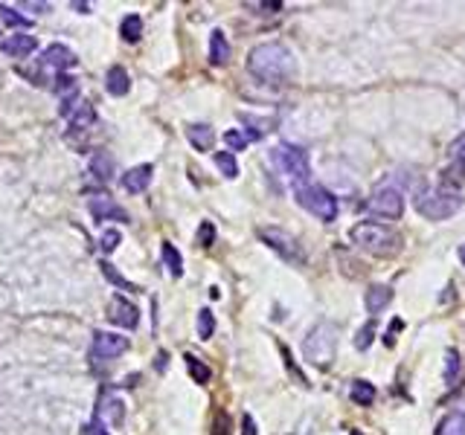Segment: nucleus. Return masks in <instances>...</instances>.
<instances>
[{"instance_id": "nucleus-1", "label": "nucleus", "mask_w": 465, "mask_h": 435, "mask_svg": "<svg viewBox=\"0 0 465 435\" xmlns=\"http://www.w3.org/2000/svg\"><path fill=\"white\" fill-rule=\"evenodd\" d=\"M247 70H250V76H256L265 84H285V81L294 78L297 64H294V56H291V50L285 47V44L265 41V44H259V47L250 50Z\"/></svg>"}, {"instance_id": "nucleus-2", "label": "nucleus", "mask_w": 465, "mask_h": 435, "mask_svg": "<svg viewBox=\"0 0 465 435\" xmlns=\"http://www.w3.org/2000/svg\"><path fill=\"white\" fill-rule=\"evenodd\" d=\"M352 244L369 255H378V258H393L399 250H401V235L384 224H375V221H361L352 227L349 232Z\"/></svg>"}, {"instance_id": "nucleus-3", "label": "nucleus", "mask_w": 465, "mask_h": 435, "mask_svg": "<svg viewBox=\"0 0 465 435\" xmlns=\"http://www.w3.org/2000/svg\"><path fill=\"white\" fill-rule=\"evenodd\" d=\"M416 209H419V215H425L428 221H445V218H451L462 209V195H459V189L442 183L436 189L419 192Z\"/></svg>"}, {"instance_id": "nucleus-4", "label": "nucleus", "mask_w": 465, "mask_h": 435, "mask_svg": "<svg viewBox=\"0 0 465 435\" xmlns=\"http://www.w3.org/2000/svg\"><path fill=\"white\" fill-rule=\"evenodd\" d=\"M334 348H337V325L334 322H317L309 331V337L303 339V354L317 369H326L334 360Z\"/></svg>"}, {"instance_id": "nucleus-5", "label": "nucleus", "mask_w": 465, "mask_h": 435, "mask_svg": "<svg viewBox=\"0 0 465 435\" xmlns=\"http://www.w3.org/2000/svg\"><path fill=\"white\" fill-rule=\"evenodd\" d=\"M274 163H276V168L285 174V178L294 183V189L311 183V160H309L306 148L282 143V145L274 148Z\"/></svg>"}, {"instance_id": "nucleus-6", "label": "nucleus", "mask_w": 465, "mask_h": 435, "mask_svg": "<svg viewBox=\"0 0 465 435\" xmlns=\"http://www.w3.org/2000/svg\"><path fill=\"white\" fill-rule=\"evenodd\" d=\"M364 212L375 215V218H384V221H399V218L404 215V195L393 183H381V186H375L372 195L366 198Z\"/></svg>"}, {"instance_id": "nucleus-7", "label": "nucleus", "mask_w": 465, "mask_h": 435, "mask_svg": "<svg viewBox=\"0 0 465 435\" xmlns=\"http://www.w3.org/2000/svg\"><path fill=\"white\" fill-rule=\"evenodd\" d=\"M294 198H297V203H300L303 209H309L311 215H317L320 221H326V224L337 218V198H334L329 189L317 186V183L297 186V189H294Z\"/></svg>"}, {"instance_id": "nucleus-8", "label": "nucleus", "mask_w": 465, "mask_h": 435, "mask_svg": "<svg viewBox=\"0 0 465 435\" xmlns=\"http://www.w3.org/2000/svg\"><path fill=\"white\" fill-rule=\"evenodd\" d=\"M259 238L274 250V252H279L285 261H303V250H300V244H297V238H294L291 232H285V230H279V227H262L259 230Z\"/></svg>"}, {"instance_id": "nucleus-9", "label": "nucleus", "mask_w": 465, "mask_h": 435, "mask_svg": "<svg viewBox=\"0 0 465 435\" xmlns=\"http://www.w3.org/2000/svg\"><path fill=\"white\" fill-rule=\"evenodd\" d=\"M129 337L122 334H108V331H96L94 342H91V360H114L119 354L129 352Z\"/></svg>"}, {"instance_id": "nucleus-10", "label": "nucleus", "mask_w": 465, "mask_h": 435, "mask_svg": "<svg viewBox=\"0 0 465 435\" xmlns=\"http://www.w3.org/2000/svg\"><path fill=\"white\" fill-rule=\"evenodd\" d=\"M108 319H111L114 325L125 328V331H134V328L140 325V311H137L134 302H129L122 293H116V296L111 299V304H108Z\"/></svg>"}, {"instance_id": "nucleus-11", "label": "nucleus", "mask_w": 465, "mask_h": 435, "mask_svg": "<svg viewBox=\"0 0 465 435\" xmlns=\"http://www.w3.org/2000/svg\"><path fill=\"white\" fill-rule=\"evenodd\" d=\"M73 64H76V53L70 47H64V44H53V47H47L44 53H41V67L53 70L56 76H61Z\"/></svg>"}, {"instance_id": "nucleus-12", "label": "nucleus", "mask_w": 465, "mask_h": 435, "mask_svg": "<svg viewBox=\"0 0 465 435\" xmlns=\"http://www.w3.org/2000/svg\"><path fill=\"white\" fill-rule=\"evenodd\" d=\"M88 209H91V215L96 218V221H129V212H125L122 206H116L114 198H108V195L91 198Z\"/></svg>"}, {"instance_id": "nucleus-13", "label": "nucleus", "mask_w": 465, "mask_h": 435, "mask_svg": "<svg viewBox=\"0 0 465 435\" xmlns=\"http://www.w3.org/2000/svg\"><path fill=\"white\" fill-rule=\"evenodd\" d=\"M53 91H56V96H59V102H61V116H67V113L76 108V102H79V81H76L73 76L61 73V76H56Z\"/></svg>"}, {"instance_id": "nucleus-14", "label": "nucleus", "mask_w": 465, "mask_h": 435, "mask_svg": "<svg viewBox=\"0 0 465 435\" xmlns=\"http://www.w3.org/2000/svg\"><path fill=\"white\" fill-rule=\"evenodd\" d=\"M151 174H154V165H149V163H146V165H134L131 171L122 174V189L131 192V195L146 192L149 183H151Z\"/></svg>"}, {"instance_id": "nucleus-15", "label": "nucleus", "mask_w": 465, "mask_h": 435, "mask_svg": "<svg viewBox=\"0 0 465 435\" xmlns=\"http://www.w3.org/2000/svg\"><path fill=\"white\" fill-rule=\"evenodd\" d=\"M38 50V41L32 35H12L6 41H0V53H6L12 58H26Z\"/></svg>"}, {"instance_id": "nucleus-16", "label": "nucleus", "mask_w": 465, "mask_h": 435, "mask_svg": "<svg viewBox=\"0 0 465 435\" xmlns=\"http://www.w3.org/2000/svg\"><path fill=\"white\" fill-rule=\"evenodd\" d=\"M67 116H70V128H76V130H88V128L96 125V111H94L91 102H84V99H79L76 108Z\"/></svg>"}, {"instance_id": "nucleus-17", "label": "nucleus", "mask_w": 465, "mask_h": 435, "mask_svg": "<svg viewBox=\"0 0 465 435\" xmlns=\"http://www.w3.org/2000/svg\"><path fill=\"white\" fill-rule=\"evenodd\" d=\"M390 302H393V290L387 285H372L366 290V296H364V304H366L369 314H381Z\"/></svg>"}, {"instance_id": "nucleus-18", "label": "nucleus", "mask_w": 465, "mask_h": 435, "mask_svg": "<svg viewBox=\"0 0 465 435\" xmlns=\"http://www.w3.org/2000/svg\"><path fill=\"white\" fill-rule=\"evenodd\" d=\"M186 137H189V143L198 148V151H209V148H213L216 145V130L213 128H209V125H189L186 128Z\"/></svg>"}, {"instance_id": "nucleus-19", "label": "nucleus", "mask_w": 465, "mask_h": 435, "mask_svg": "<svg viewBox=\"0 0 465 435\" xmlns=\"http://www.w3.org/2000/svg\"><path fill=\"white\" fill-rule=\"evenodd\" d=\"M105 87H108V93H111V96H125V93L131 91L129 73H125L119 64H116V67H111V70H108V76H105Z\"/></svg>"}, {"instance_id": "nucleus-20", "label": "nucleus", "mask_w": 465, "mask_h": 435, "mask_svg": "<svg viewBox=\"0 0 465 435\" xmlns=\"http://www.w3.org/2000/svg\"><path fill=\"white\" fill-rule=\"evenodd\" d=\"M227 58H230V44H227L224 32L216 29L213 35H209V61H213L216 67H221V64H227Z\"/></svg>"}, {"instance_id": "nucleus-21", "label": "nucleus", "mask_w": 465, "mask_h": 435, "mask_svg": "<svg viewBox=\"0 0 465 435\" xmlns=\"http://www.w3.org/2000/svg\"><path fill=\"white\" fill-rule=\"evenodd\" d=\"M434 435H465V412H448L439 424H436V432Z\"/></svg>"}, {"instance_id": "nucleus-22", "label": "nucleus", "mask_w": 465, "mask_h": 435, "mask_svg": "<svg viewBox=\"0 0 465 435\" xmlns=\"http://www.w3.org/2000/svg\"><path fill=\"white\" fill-rule=\"evenodd\" d=\"M253 140H259V134H253V130H227V134H224V143H227L230 154L233 151H244L247 143H253Z\"/></svg>"}, {"instance_id": "nucleus-23", "label": "nucleus", "mask_w": 465, "mask_h": 435, "mask_svg": "<svg viewBox=\"0 0 465 435\" xmlns=\"http://www.w3.org/2000/svg\"><path fill=\"white\" fill-rule=\"evenodd\" d=\"M349 395H352V401H355L358 406H369V404L375 401V386H372L369 380H355Z\"/></svg>"}, {"instance_id": "nucleus-24", "label": "nucleus", "mask_w": 465, "mask_h": 435, "mask_svg": "<svg viewBox=\"0 0 465 435\" xmlns=\"http://www.w3.org/2000/svg\"><path fill=\"white\" fill-rule=\"evenodd\" d=\"M119 35H122L125 41H129V44L140 41V35H143V18H140V15L122 18V24H119Z\"/></svg>"}, {"instance_id": "nucleus-25", "label": "nucleus", "mask_w": 465, "mask_h": 435, "mask_svg": "<svg viewBox=\"0 0 465 435\" xmlns=\"http://www.w3.org/2000/svg\"><path fill=\"white\" fill-rule=\"evenodd\" d=\"M163 261L169 265V270H172V276H184V258H181V252L175 250V244H163Z\"/></svg>"}, {"instance_id": "nucleus-26", "label": "nucleus", "mask_w": 465, "mask_h": 435, "mask_svg": "<svg viewBox=\"0 0 465 435\" xmlns=\"http://www.w3.org/2000/svg\"><path fill=\"white\" fill-rule=\"evenodd\" d=\"M216 165H219V171L224 174V178H239V163H236V157L230 154V151H219L216 154Z\"/></svg>"}, {"instance_id": "nucleus-27", "label": "nucleus", "mask_w": 465, "mask_h": 435, "mask_svg": "<svg viewBox=\"0 0 465 435\" xmlns=\"http://www.w3.org/2000/svg\"><path fill=\"white\" fill-rule=\"evenodd\" d=\"M91 171L96 174L99 180H108V178H111V171H114V160H111L105 151H99V154L91 160Z\"/></svg>"}, {"instance_id": "nucleus-28", "label": "nucleus", "mask_w": 465, "mask_h": 435, "mask_svg": "<svg viewBox=\"0 0 465 435\" xmlns=\"http://www.w3.org/2000/svg\"><path fill=\"white\" fill-rule=\"evenodd\" d=\"M459 369H462V363H459V354L454 352V348H448V352H445V383H448V386H454V383H456V377H459Z\"/></svg>"}, {"instance_id": "nucleus-29", "label": "nucleus", "mask_w": 465, "mask_h": 435, "mask_svg": "<svg viewBox=\"0 0 465 435\" xmlns=\"http://www.w3.org/2000/svg\"><path fill=\"white\" fill-rule=\"evenodd\" d=\"M186 366H189V374L195 383H209V377H213V372H209V366H204L198 357L186 354Z\"/></svg>"}, {"instance_id": "nucleus-30", "label": "nucleus", "mask_w": 465, "mask_h": 435, "mask_svg": "<svg viewBox=\"0 0 465 435\" xmlns=\"http://www.w3.org/2000/svg\"><path fill=\"white\" fill-rule=\"evenodd\" d=\"M99 267H102V273H105V276H108V279H111V282H114L116 287H125V290H140L137 285H131V282L125 279L122 273H116V270H114V265H111V261H99Z\"/></svg>"}, {"instance_id": "nucleus-31", "label": "nucleus", "mask_w": 465, "mask_h": 435, "mask_svg": "<svg viewBox=\"0 0 465 435\" xmlns=\"http://www.w3.org/2000/svg\"><path fill=\"white\" fill-rule=\"evenodd\" d=\"M213 331H216V317H213V311H201L198 314V337L201 339H209V337H213Z\"/></svg>"}, {"instance_id": "nucleus-32", "label": "nucleus", "mask_w": 465, "mask_h": 435, "mask_svg": "<svg viewBox=\"0 0 465 435\" xmlns=\"http://www.w3.org/2000/svg\"><path fill=\"white\" fill-rule=\"evenodd\" d=\"M0 18H4V24H6V26H26V29L32 26V21H29V18H24L21 12H15L12 6H4V4H0Z\"/></svg>"}, {"instance_id": "nucleus-33", "label": "nucleus", "mask_w": 465, "mask_h": 435, "mask_svg": "<svg viewBox=\"0 0 465 435\" xmlns=\"http://www.w3.org/2000/svg\"><path fill=\"white\" fill-rule=\"evenodd\" d=\"M372 337H375V322H366V325L355 334V348H358V352H366V348L372 345Z\"/></svg>"}, {"instance_id": "nucleus-34", "label": "nucleus", "mask_w": 465, "mask_h": 435, "mask_svg": "<svg viewBox=\"0 0 465 435\" xmlns=\"http://www.w3.org/2000/svg\"><path fill=\"white\" fill-rule=\"evenodd\" d=\"M198 244H201V247H213V244H216V227L209 224V221L201 224V230H198Z\"/></svg>"}, {"instance_id": "nucleus-35", "label": "nucleus", "mask_w": 465, "mask_h": 435, "mask_svg": "<svg viewBox=\"0 0 465 435\" xmlns=\"http://www.w3.org/2000/svg\"><path fill=\"white\" fill-rule=\"evenodd\" d=\"M448 154H451V160H456V163H465V134H459V137L451 143Z\"/></svg>"}, {"instance_id": "nucleus-36", "label": "nucleus", "mask_w": 465, "mask_h": 435, "mask_svg": "<svg viewBox=\"0 0 465 435\" xmlns=\"http://www.w3.org/2000/svg\"><path fill=\"white\" fill-rule=\"evenodd\" d=\"M213 435H230V418L224 412L216 415V424H213Z\"/></svg>"}, {"instance_id": "nucleus-37", "label": "nucleus", "mask_w": 465, "mask_h": 435, "mask_svg": "<svg viewBox=\"0 0 465 435\" xmlns=\"http://www.w3.org/2000/svg\"><path fill=\"white\" fill-rule=\"evenodd\" d=\"M116 244H119V232H116V230H108V232L102 235V250H105V252H114Z\"/></svg>"}, {"instance_id": "nucleus-38", "label": "nucleus", "mask_w": 465, "mask_h": 435, "mask_svg": "<svg viewBox=\"0 0 465 435\" xmlns=\"http://www.w3.org/2000/svg\"><path fill=\"white\" fill-rule=\"evenodd\" d=\"M241 435H256V421H253L250 415L241 418Z\"/></svg>"}, {"instance_id": "nucleus-39", "label": "nucleus", "mask_w": 465, "mask_h": 435, "mask_svg": "<svg viewBox=\"0 0 465 435\" xmlns=\"http://www.w3.org/2000/svg\"><path fill=\"white\" fill-rule=\"evenodd\" d=\"M88 435H105V429H102V424H94V426L88 429Z\"/></svg>"}, {"instance_id": "nucleus-40", "label": "nucleus", "mask_w": 465, "mask_h": 435, "mask_svg": "<svg viewBox=\"0 0 465 435\" xmlns=\"http://www.w3.org/2000/svg\"><path fill=\"white\" fill-rule=\"evenodd\" d=\"M157 369H160V372L166 369V352H160V354H157Z\"/></svg>"}, {"instance_id": "nucleus-41", "label": "nucleus", "mask_w": 465, "mask_h": 435, "mask_svg": "<svg viewBox=\"0 0 465 435\" xmlns=\"http://www.w3.org/2000/svg\"><path fill=\"white\" fill-rule=\"evenodd\" d=\"M73 9H79V12H84V15L91 12V6H88V4H73Z\"/></svg>"}, {"instance_id": "nucleus-42", "label": "nucleus", "mask_w": 465, "mask_h": 435, "mask_svg": "<svg viewBox=\"0 0 465 435\" xmlns=\"http://www.w3.org/2000/svg\"><path fill=\"white\" fill-rule=\"evenodd\" d=\"M459 258H462V265H465V244L459 247Z\"/></svg>"}, {"instance_id": "nucleus-43", "label": "nucleus", "mask_w": 465, "mask_h": 435, "mask_svg": "<svg viewBox=\"0 0 465 435\" xmlns=\"http://www.w3.org/2000/svg\"><path fill=\"white\" fill-rule=\"evenodd\" d=\"M352 435H361V432H358V429H352Z\"/></svg>"}]
</instances>
